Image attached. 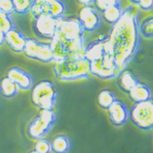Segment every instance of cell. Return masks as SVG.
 <instances>
[{"mask_svg":"<svg viewBox=\"0 0 153 153\" xmlns=\"http://www.w3.org/2000/svg\"><path fill=\"white\" fill-rule=\"evenodd\" d=\"M111 56L121 73L136 56L142 41L138 13L133 7L124 10L106 36Z\"/></svg>","mask_w":153,"mask_h":153,"instance_id":"cell-1","label":"cell"},{"mask_svg":"<svg viewBox=\"0 0 153 153\" xmlns=\"http://www.w3.org/2000/svg\"><path fill=\"white\" fill-rule=\"evenodd\" d=\"M85 30L75 17H62L57 21L56 31L52 40L65 50H72L84 40Z\"/></svg>","mask_w":153,"mask_h":153,"instance_id":"cell-2","label":"cell"},{"mask_svg":"<svg viewBox=\"0 0 153 153\" xmlns=\"http://www.w3.org/2000/svg\"><path fill=\"white\" fill-rule=\"evenodd\" d=\"M53 71L56 78L62 81H74L88 78L90 63L85 56H75L55 61Z\"/></svg>","mask_w":153,"mask_h":153,"instance_id":"cell-3","label":"cell"},{"mask_svg":"<svg viewBox=\"0 0 153 153\" xmlns=\"http://www.w3.org/2000/svg\"><path fill=\"white\" fill-rule=\"evenodd\" d=\"M57 95V88L53 82L41 80L32 87L30 98L32 103L40 110H53Z\"/></svg>","mask_w":153,"mask_h":153,"instance_id":"cell-4","label":"cell"},{"mask_svg":"<svg viewBox=\"0 0 153 153\" xmlns=\"http://www.w3.org/2000/svg\"><path fill=\"white\" fill-rule=\"evenodd\" d=\"M56 121V114L53 110L41 109L38 115L28 125L27 134L31 139L44 138L50 131Z\"/></svg>","mask_w":153,"mask_h":153,"instance_id":"cell-5","label":"cell"},{"mask_svg":"<svg viewBox=\"0 0 153 153\" xmlns=\"http://www.w3.org/2000/svg\"><path fill=\"white\" fill-rule=\"evenodd\" d=\"M129 119L141 129L149 130L153 128V100L136 102L129 111Z\"/></svg>","mask_w":153,"mask_h":153,"instance_id":"cell-6","label":"cell"},{"mask_svg":"<svg viewBox=\"0 0 153 153\" xmlns=\"http://www.w3.org/2000/svg\"><path fill=\"white\" fill-rule=\"evenodd\" d=\"M66 5L63 0H33L31 13L34 18L40 16H49L59 19L64 17Z\"/></svg>","mask_w":153,"mask_h":153,"instance_id":"cell-7","label":"cell"},{"mask_svg":"<svg viewBox=\"0 0 153 153\" xmlns=\"http://www.w3.org/2000/svg\"><path fill=\"white\" fill-rule=\"evenodd\" d=\"M90 74L102 79H111L120 74L119 68L110 51L99 59L90 62Z\"/></svg>","mask_w":153,"mask_h":153,"instance_id":"cell-8","label":"cell"},{"mask_svg":"<svg viewBox=\"0 0 153 153\" xmlns=\"http://www.w3.org/2000/svg\"><path fill=\"white\" fill-rule=\"evenodd\" d=\"M23 53L29 58L36 60L40 62L48 63L54 62V56L50 44L40 42L35 39H26Z\"/></svg>","mask_w":153,"mask_h":153,"instance_id":"cell-9","label":"cell"},{"mask_svg":"<svg viewBox=\"0 0 153 153\" xmlns=\"http://www.w3.org/2000/svg\"><path fill=\"white\" fill-rule=\"evenodd\" d=\"M58 19L49 16H40L34 18L33 32L35 36L44 40L51 41L56 31Z\"/></svg>","mask_w":153,"mask_h":153,"instance_id":"cell-10","label":"cell"},{"mask_svg":"<svg viewBox=\"0 0 153 153\" xmlns=\"http://www.w3.org/2000/svg\"><path fill=\"white\" fill-rule=\"evenodd\" d=\"M77 19L85 31L93 32L100 27L102 18L96 7L91 5L83 7L79 12Z\"/></svg>","mask_w":153,"mask_h":153,"instance_id":"cell-11","label":"cell"},{"mask_svg":"<svg viewBox=\"0 0 153 153\" xmlns=\"http://www.w3.org/2000/svg\"><path fill=\"white\" fill-rule=\"evenodd\" d=\"M107 111L110 120L115 126H122L129 119V111L121 101L116 99Z\"/></svg>","mask_w":153,"mask_h":153,"instance_id":"cell-12","label":"cell"},{"mask_svg":"<svg viewBox=\"0 0 153 153\" xmlns=\"http://www.w3.org/2000/svg\"><path fill=\"white\" fill-rule=\"evenodd\" d=\"M7 77L10 79L20 89L29 90L34 85V79L30 74L19 67H12L7 72Z\"/></svg>","mask_w":153,"mask_h":153,"instance_id":"cell-13","label":"cell"},{"mask_svg":"<svg viewBox=\"0 0 153 153\" xmlns=\"http://www.w3.org/2000/svg\"><path fill=\"white\" fill-rule=\"evenodd\" d=\"M26 39L25 34L16 27L5 33V43L15 53H22L24 51Z\"/></svg>","mask_w":153,"mask_h":153,"instance_id":"cell-14","label":"cell"},{"mask_svg":"<svg viewBox=\"0 0 153 153\" xmlns=\"http://www.w3.org/2000/svg\"><path fill=\"white\" fill-rule=\"evenodd\" d=\"M128 96L130 97V99L135 103L142 102L152 99L150 88L147 85L140 83V82L128 92Z\"/></svg>","mask_w":153,"mask_h":153,"instance_id":"cell-15","label":"cell"},{"mask_svg":"<svg viewBox=\"0 0 153 153\" xmlns=\"http://www.w3.org/2000/svg\"><path fill=\"white\" fill-rule=\"evenodd\" d=\"M138 83H139L138 79L131 71L126 69L118 75V84L120 88H121L122 91L127 94H128V92Z\"/></svg>","mask_w":153,"mask_h":153,"instance_id":"cell-16","label":"cell"},{"mask_svg":"<svg viewBox=\"0 0 153 153\" xmlns=\"http://www.w3.org/2000/svg\"><path fill=\"white\" fill-rule=\"evenodd\" d=\"M52 152L54 153H68L71 149V143L65 134H58L51 141Z\"/></svg>","mask_w":153,"mask_h":153,"instance_id":"cell-17","label":"cell"},{"mask_svg":"<svg viewBox=\"0 0 153 153\" xmlns=\"http://www.w3.org/2000/svg\"><path fill=\"white\" fill-rule=\"evenodd\" d=\"M123 13H124V10L122 8L121 4L118 3L115 6L111 7L109 8L102 12V18L108 24L113 25L119 21Z\"/></svg>","mask_w":153,"mask_h":153,"instance_id":"cell-18","label":"cell"},{"mask_svg":"<svg viewBox=\"0 0 153 153\" xmlns=\"http://www.w3.org/2000/svg\"><path fill=\"white\" fill-rule=\"evenodd\" d=\"M19 87L7 77H4L0 81V91L3 97L11 98L16 96L19 91Z\"/></svg>","mask_w":153,"mask_h":153,"instance_id":"cell-19","label":"cell"},{"mask_svg":"<svg viewBox=\"0 0 153 153\" xmlns=\"http://www.w3.org/2000/svg\"><path fill=\"white\" fill-rule=\"evenodd\" d=\"M116 100V95L109 89H102L97 94V103L102 109L108 110Z\"/></svg>","mask_w":153,"mask_h":153,"instance_id":"cell-20","label":"cell"},{"mask_svg":"<svg viewBox=\"0 0 153 153\" xmlns=\"http://www.w3.org/2000/svg\"><path fill=\"white\" fill-rule=\"evenodd\" d=\"M33 0H13L14 13L25 15L30 13Z\"/></svg>","mask_w":153,"mask_h":153,"instance_id":"cell-21","label":"cell"},{"mask_svg":"<svg viewBox=\"0 0 153 153\" xmlns=\"http://www.w3.org/2000/svg\"><path fill=\"white\" fill-rule=\"evenodd\" d=\"M140 33L142 36L151 39L153 38V16H149L140 24Z\"/></svg>","mask_w":153,"mask_h":153,"instance_id":"cell-22","label":"cell"},{"mask_svg":"<svg viewBox=\"0 0 153 153\" xmlns=\"http://www.w3.org/2000/svg\"><path fill=\"white\" fill-rule=\"evenodd\" d=\"M14 27H16V25L12 16L7 15L0 10V30L6 33Z\"/></svg>","mask_w":153,"mask_h":153,"instance_id":"cell-23","label":"cell"},{"mask_svg":"<svg viewBox=\"0 0 153 153\" xmlns=\"http://www.w3.org/2000/svg\"><path fill=\"white\" fill-rule=\"evenodd\" d=\"M38 153H52V147H51V142L45 138H41L36 140L34 144V149Z\"/></svg>","mask_w":153,"mask_h":153,"instance_id":"cell-24","label":"cell"},{"mask_svg":"<svg viewBox=\"0 0 153 153\" xmlns=\"http://www.w3.org/2000/svg\"><path fill=\"white\" fill-rule=\"evenodd\" d=\"M95 6L97 11L103 12L104 10L109 8L111 7L115 6L118 3H120V0H95Z\"/></svg>","mask_w":153,"mask_h":153,"instance_id":"cell-25","label":"cell"},{"mask_svg":"<svg viewBox=\"0 0 153 153\" xmlns=\"http://www.w3.org/2000/svg\"><path fill=\"white\" fill-rule=\"evenodd\" d=\"M0 10L7 15L12 16L14 13L13 0H0Z\"/></svg>","mask_w":153,"mask_h":153,"instance_id":"cell-26","label":"cell"},{"mask_svg":"<svg viewBox=\"0 0 153 153\" xmlns=\"http://www.w3.org/2000/svg\"><path fill=\"white\" fill-rule=\"evenodd\" d=\"M137 5L143 11H151L153 9V0H139Z\"/></svg>","mask_w":153,"mask_h":153,"instance_id":"cell-27","label":"cell"},{"mask_svg":"<svg viewBox=\"0 0 153 153\" xmlns=\"http://www.w3.org/2000/svg\"><path fill=\"white\" fill-rule=\"evenodd\" d=\"M77 1L79 4L83 5V7L91 6L95 2V0H77Z\"/></svg>","mask_w":153,"mask_h":153,"instance_id":"cell-28","label":"cell"},{"mask_svg":"<svg viewBox=\"0 0 153 153\" xmlns=\"http://www.w3.org/2000/svg\"><path fill=\"white\" fill-rule=\"evenodd\" d=\"M4 43H5V33L2 30H0V46L3 45Z\"/></svg>","mask_w":153,"mask_h":153,"instance_id":"cell-29","label":"cell"},{"mask_svg":"<svg viewBox=\"0 0 153 153\" xmlns=\"http://www.w3.org/2000/svg\"><path fill=\"white\" fill-rule=\"evenodd\" d=\"M130 2H131L133 4H137L138 2H139V0H130Z\"/></svg>","mask_w":153,"mask_h":153,"instance_id":"cell-30","label":"cell"},{"mask_svg":"<svg viewBox=\"0 0 153 153\" xmlns=\"http://www.w3.org/2000/svg\"><path fill=\"white\" fill-rule=\"evenodd\" d=\"M30 153H38V152H35V151H31V152H30Z\"/></svg>","mask_w":153,"mask_h":153,"instance_id":"cell-31","label":"cell"},{"mask_svg":"<svg viewBox=\"0 0 153 153\" xmlns=\"http://www.w3.org/2000/svg\"></svg>","mask_w":153,"mask_h":153,"instance_id":"cell-32","label":"cell"}]
</instances>
